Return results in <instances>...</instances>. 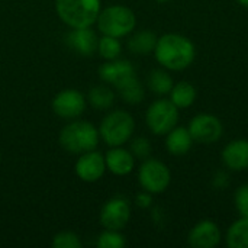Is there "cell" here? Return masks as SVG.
Listing matches in <instances>:
<instances>
[{"label": "cell", "instance_id": "44dd1931", "mask_svg": "<svg viewBox=\"0 0 248 248\" xmlns=\"http://www.w3.org/2000/svg\"><path fill=\"white\" fill-rule=\"evenodd\" d=\"M148 87L153 93L158 96H166L170 93V90L174 86L173 77L169 74V70L166 68H158L153 70L148 76Z\"/></svg>", "mask_w": 248, "mask_h": 248}, {"label": "cell", "instance_id": "6da1fadb", "mask_svg": "<svg viewBox=\"0 0 248 248\" xmlns=\"http://www.w3.org/2000/svg\"><path fill=\"white\" fill-rule=\"evenodd\" d=\"M157 62L169 71H183L189 68L196 58L193 41L180 33H164L157 39L154 48Z\"/></svg>", "mask_w": 248, "mask_h": 248}, {"label": "cell", "instance_id": "ac0fdd59", "mask_svg": "<svg viewBox=\"0 0 248 248\" xmlns=\"http://www.w3.org/2000/svg\"><path fill=\"white\" fill-rule=\"evenodd\" d=\"M169 94H170V100L176 105V108H179V110L190 108L196 102V97H198L196 87L190 81H186V80L174 83Z\"/></svg>", "mask_w": 248, "mask_h": 248}, {"label": "cell", "instance_id": "7402d4cb", "mask_svg": "<svg viewBox=\"0 0 248 248\" xmlns=\"http://www.w3.org/2000/svg\"><path fill=\"white\" fill-rule=\"evenodd\" d=\"M121 97L126 102V103H131V105H137V103H141L145 97V90H144V86L141 84V81L138 80L137 76L131 77L129 80H126L125 83H122L121 86L116 87Z\"/></svg>", "mask_w": 248, "mask_h": 248}, {"label": "cell", "instance_id": "4fadbf2b", "mask_svg": "<svg viewBox=\"0 0 248 248\" xmlns=\"http://www.w3.org/2000/svg\"><path fill=\"white\" fill-rule=\"evenodd\" d=\"M222 164L231 171L248 170V140L238 138L230 141L221 153Z\"/></svg>", "mask_w": 248, "mask_h": 248}, {"label": "cell", "instance_id": "83f0119b", "mask_svg": "<svg viewBox=\"0 0 248 248\" xmlns=\"http://www.w3.org/2000/svg\"><path fill=\"white\" fill-rule=\"evenodd\" d=\"M151 151H153V147H151V142L150 140L144 138V137H138L132 141L131 144V153L137 157V158H141V160H147L150 155H151Z\"/></svg>", "mask_w": 248, "mask_h": 248}, {"label": "cell", "instance_id": "30bf717a", "mask_svg": "<svg viewBox=\"0 0 248 248\" xmlns=\"http://www.w3.org/2000/svg\"><path fill=\"white\" fill-rule=\"evenodd\" d=\"M131 219L129 202L124 198H113L106 202L100 212V224L106 230L119 231L126 227Z\"/></svg>", "mask_w": 248, "mask_h": 248}, {"label": "cell", "instance_id": "603a6c76", "mask_svg": "<svg viewBox=\"0 0 248 248\" xmlns=\"http://www.w3.org/2000/svg\"><path fill=\"white\" fill-rule=\"evenodd\" d=\"M89 102L99 110L109 109L115 102V93L108 86H96L89 92Z\"/></svg>", "mask_w": 248, "mask_h": 248}, {"label": "cell", "instance_id": "9a60e30c", "mask_svg": "<svg viewBox=\"0 0 248 248\" xmlns=\"http://www.w3.org/2000/svg\"><path fill=\"white\" fill-rule=\"evenodd\" d=\"M105 161L106 169L116 176H126L135 167L134 154L122 147H113L112 150H109L105 157Z\"/></svg>", "mask_w": 248, "mask_h": 248}, {"label": "cell", "instance_id": "1f68e13d", "mask_svg": "<svg viewBox=\"0 0 248 248\" xmlns=\"http://www.w3.org/2000/svg\"><path fill=\"white\" fill-rule=\"evenodd\" d=\"M155 1H160V3H166V1H170V0H155Z\"/></svg>", "mask_w": 248, "mask_h": 248}, {"label": "cell", "instance_id": "2e32d148", "mask_svg": "<svg viewBox=\"0 0 248 248\" xmlns=\"http://www.w3.org/2000/svg\"><path fill=\"white\" fill-rule=\"evenodd\" d=\"M67 44L81 55H92L97 49L99 39L90 28H73L67 35Z\"/></svg>", "mask_w": 248, "mask_h": 248}, {"label": "cell", "instance_id": "ffe728a7", "mask_svg": "<svg viewBox=\"0 0 248 248\" xmlns=\"http://www.w3.org/2000/svg\"><path fill=\"white\" fill-rule=\"evenodd\" d=\"M157 39H158V36L154 32L141 31V32H137L134 36H131V39L128 41V48L134 54L148 55V54L154 52Z\"/></svg>", "mask_w": 248, "mask_h": 248}, {"label": "cell", "instance_id": "52a82bcc", "mask_svg": "<svg viewBox=\"0 0 248 248\" xmlns=\"http://www.w3.org/2000/svg\"><path fill=\"white\" fill-rule=\"evenodd\" d=\"M138 182L142 190L151 195H160L169 189L171 183V171L163 161L147 158L140 167Z\"/></svg>", "mask_w": 248, "mask_h": 248}, {"label": "cell", "instance_id": "f1b7e54d", "mask_svg": "<svg viewBox=\"0 0 248 248\" xmlns=\"http://www.w3.org/2000/svg\"><path fill=\"white\" fill-rule=\"evenodd\" d=\"M228 183H230V176H228L225 171H217V173L214 174V179H212L214 187H217V189H224V187L228 186Z\"/></svg>", "mask_w": 248, "mask_h": 248}, {"label": "cell", "instance_id": "8fae6325", "mask_svg": "<svg viewBox=\"0 0 248 248\" xmlns=\"http://www.w3.org/2000/svg\"><path fill=\"white\" fill-rule=\"evenodd\" d=\"M52 109L58 116L64 119L77 118L86 109V99L77 90H62L55 96L52 102Z\"/></svg>", "mask_w": 248, "mask_h": 248}, {"label": "cell", "instance_id": "7a4b0ae2", "mask_svg": "<svg viewBox=\"0 0 248 248\" xmlns=\"http://www.w3.org/2000/svg\"><path fill=\"white\" fill-rule=\"evenodd\" d=\"M55 7L70 28H90L100 13V0H55Z\"/></svg>", "mask_w": 248, "mask_h": 248}, {"label": "cell", "instance_id": "5bb4252c", "mask_svg": "<svg viewBox=\"0 0 248 248\" xmlns=\"http://www.w3.org/2000/svg\"><path fill=\"white\" fill-rule=\"evenodd\" d=\"M99 76L105 83L113 84L115 87H118L135 76V68L129 61L115 58V60H109V62H105L103 65H100Z\"/></svg>", "mask_w": 248, "mask_h": 248}, {"label": "cell", "instance_id": "4316f807", "mask_svg": "<svg viewBox=\"0 0 248 248\" xmlns=\"http://www.w3.org/2000/svg\"><path fill=\"white\" fill-rule=\"evenodd\" d=\"M234 205L240 217L248 218V183L241 185L234 193Z\"/></svg>", "mask_w": 248, "mask_h": 248}, {"label": "cell", "instance_id": "277c9868", "mask_svg": "<svg viewBox=\"0 0 248 248\" xmlns=\"http://www.w3.org/2000/svg\"><path fill=\"white\" fill-rule=\"evenodd\" d=\"M135 129V121L125 110H113L106 115L100 124L99 135L110 147H122L126 144Z\"/></svg>", "mask_w": 248, "mask_h": 248}, {"label": "cell", "instance_id": "d6986e66", "mask_svg": "<svg viewBox=\"0 0 248 248\" xmlns=\"http://www.w3.org/2000/svg\"><path fill=\"white\" fill-rule=\"evenodd\" d=\"M225 241L230 248H248V218L240 217L230 225Z\"/></svg>", "mask_w": 248, "mask_h": 248}, {"label": "cell", "instance_id": "7c38bea8", "mask_svg": "<svg viewBox=\"0 0 248 248\" xmlns=\"http://www.w3.org/2000/svg\"><path fill=\"white\" fill-rule=\"evenodd\" d=\"M106 170L105 157L97 151H87L76 163V173L83 182H97Z\"/></svg>", "mask_w": 248, "mask_h": 248}, {"label": "cell", "instance_id": "e0dca14e", "mask_svg": "<svg viewBox=\"0 0 248 248\" xmlns=\"http://www.w3.org/2000/svg\"><path fill=\"white\" fill-rule=\"evenodd\" d=\"M193 138L187 126H174L169 134H166V150L176 157L186 155L193 147Z\"/></svg>", "mask_w": 248, "mask_h": 248}, {"label": "cell", "instance_id": "cb8c5ba5", "mask_svg": "<svg viewBox=\"0 0 248 248\" xmlns=\"http://www.w3.org/2000/svg\"><path fill=\"white\" fill-rule=\"evenodd\" d=\"M97 51H99L100 57H103L105 60H115V58H118L121 55L122 45L118 41V38L103 35V38L99 39Z\"/></svg>", "mask_w": 248, "mask_h": 248}, {"label": "cell", "instance_id": "8992f818", "mask_svg": "<svg viewBox=\"0 0 248 248\" xmlns=\"http://www.w3.org/2000/svg\"><path fill=\"white\" fill-rule=\"evenodd\" d=\"M145 122L154 135H166L179 122V108L170 99H157L148 106Z\"/></svg>", "mask_w": 248, "mask_h": 248}, {"label": "cell", "instance_id": "f546056e", "mask_svg": "<svg viewBox=\"0 0 248 248\" xmlns=\"http://www.w3.org/2000/svg\"><path fill=\"white\" fill-rule=\"evenodd\" d=\"M135 202H137V205H138L140 208H142V209L150 208V206H151V203H153V195L144 190V192H141V193L137 196Z\"/></svg>", "mask_w": 248, "mask_h": 248}, {"label": "cell", "instance_id": "5b68a950", "mask_svg": "<svg viewBox=\"0 0 248 248\" xmlns=\"http://www.w3.org/2000/svg\"><path fill=\"white\" fill-rule=\"evenodd\" d=\"M97 25L103 35L122 38L134 31L137 25V17L129 7L115 4L106 7L99 13Z\"/></svg>", "mask_w": 248, "mask_h": 248}, {"label": "cell", "instance_id": "ba28073f", "mask_svg": "<svg viewBox=\"0 0 248 248\" xmlns=\"http://www.w3.org/2000/svg\"><path fill=\"white\" fill-rule=\"evenodd\" d=\"M187 129L195 142L205 145L218 142L224 134V125L221 119L211 113H199L193 116L187 125Z\"/></svg>", "mask_w": 248, "mask_h": 248}, {"label": "cell", "instance_id": "d4e9b609", "mask_svg": "<svg viewBox=\"0 0 248 248\" xmlns=\"http://www.w3.org/2000/svg\"><path fill=\"white\" fill-rule=\"evenodd\" d=\"M126 246L125 237L115 230H108L103 234H100L97 240V247L99 248H124Z\"/></svg>", "mask_w": 248, "mask_h": 248}, {"label": "cell", "instance_id": "9c48e42d", "mask_svg": "<svg viewBox=\"0 0 248 248\" xmlns=\"http://www.w3.org/2000/svg\"><path fill=\"white\" fill-rule=\"evenodd\" d=\"M221 228L212 219L196 222L187 234V244L193 248H215L221 244Z\"/></svg>", "mask_w": 248, "mask_h": 248}, {"label": "cell", "instance_id": "4dcf8cb0", "mask_svg": "<svg viewBox=\"0 0 248 248\" xmlns=\"http://www.w3.org/2000/svg\"><path fill=\"white\" fill-rule=\"evenodd\" d=\"M240 6H243V7H246L248 9V0H235Z\"/></svg>", "mask_w": 248, "mask_h": 248}, {"label": "cell", "instance_id": "484cf974", "mask_svg": "<svg viewBox=\"0 0 248 248\" xmlns=\"http://www.w3.org/2000/svg\"><path fill=\"white\" fill-rule=\"evenodd\" d=\"M52 247L54 248H80L81 247V241L78 240V237L74 232L70 231H64L60 232L54 237L52 240Z\"/></svg>", "mask_w": 248, "mask_h": 248}, {"label": "cell", "instance_id": "3957f363", "mask_svg": "<svg viewBox=\"0 0 248 248\" xmlns=\"http://www.w3.org/2000/svg\"><path fill=\"white\" fill-rule=\"evenodd\" d=\"M60 144L64 150L83 154L92 151L99 144V131L84 121H76L68 124L60 134Z\"/></svg>", "mask_w": 248, "mask_h": 248}]
</instances>
